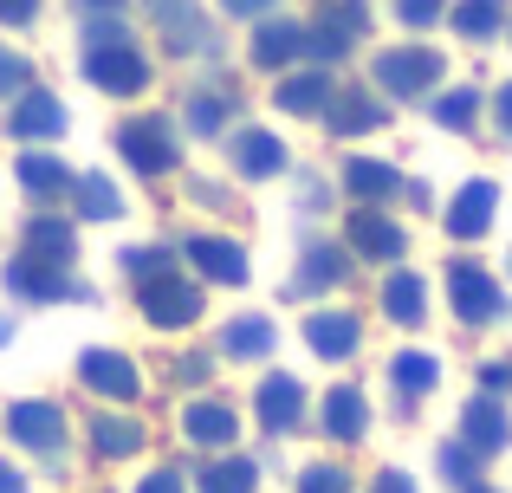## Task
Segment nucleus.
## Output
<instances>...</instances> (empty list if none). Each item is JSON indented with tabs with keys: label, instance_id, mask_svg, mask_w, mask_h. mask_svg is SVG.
Instances as JSON below:
<instances>
[{
	"label": "nucleus",
	"instance_id": "34",
	"mask_svg": "<svg viewBox=\"0 0 512 493\" xmlns=\"http://www.w3.org/2000/svg\"><path fill=\"white\" fill-rule=\"evenodd\" d=\"M195 493H260V461L253 455H221L195 468Z\"/></svg>",
	"mask_w": 512,
	"mask_h": 493
},
{
	"label": "nucleus",
	"instance_id": "49",
	"mask_svg": "<svg viewBox=\"0 0 512 493\" xmlns=\"http://www.w3.org/2000/svg\"><path fill=\"white\" fill-rule=\"evenodd\" d=\"M493 130H500V137H512V78L493 91Z\"/></svg>",
	"mask_w": 512,
	"mask_h": 493
},
{
	"label": "nucleus",
	"instance_id": "24",
	"mask_svg": "<svg viewBox=\"0 0 512 493\" xmlns=\"http://www.w3.org/2000/svg\"><path fill=\"white\" fill-rule=\"evenodd\" d=\"M435 383H441V357L435 351L409 344V351L389 357V396H396V416H415V403L435 396Z\"/></svg>",
	"mask_w": 512,
	"mask_h": 493
},
{
	"label": "nucleus",
	"instance_id": "12",
	"mask_svg": "<svg viewBox=\"0 0 512 493\" xmlns=\"http://www.w3.org/2000/svg\"><path fill=\"white\" fill-rule=\"evenodd\" d=\"M350 279V253L344 241H325V234H305L299 241V260H292V279H286V299H325Z\"/></svg>",
	"mask_w": 512,
	"mask_h": 493
},
{
	"label": "nucleus",
	"instance_id": "6",
	"mask_svg": "<svg viewBox=\"0 0 512 493\" xmlns=\"http://www.w3.org/2000/svg\"><path fill=\"white\" fill-rule=\"evenodd\" d=\"M143 13H150V26L163 33L175 59H221V33L201 13V0H143Z\"/></svg>",
	"mask_w": 512,
	"mask_h": 493
},
{
	"label": "nucleus",
	"instance_id": "21",
	"mask_svg": "<svg viewBox=\"0 0 512 493\" xmlns=\"http://www.w3.org/2000/svg\"><path fill=\"white\" fill-rule=\"evenodd\" d=\"M312 26V65H338L350 59V46H363V33H370V7H318Z\"/></svg>",
	"mask_w": 512,
	"mask_h": 493
},
{
	"label": "nucleus",
	"instance_id": "53",
	"mask_svg": "<svg viewBox=\"0 0 512 493\" xmlns=\"http://www.w3.org/2000/svg\"><path fill=\"white\" fill-rule=\"evenodd\" d=\"M402 195H409V208H435V195H428V182H409Z\"/></svg>",
	"mask_w": 512,
	"mask_h": 493
},
{
	"label": "nucleus",
	"instance_id": "23",
	"mask_svg": "<svg viewBox=\"0 0 512 493\" xmlns=\"http://www.w3.org/2000/svg\"><path fill=\"white\" fill-rule=\"evenodd\" d=\"M461 442L474 448L480 461H493V455H506V442H512V409L500 403V396H467L461 403Z\"/></svg>",
	"mask_w": 512,
	"mask_h": 493
},
{
	"label": "nucleus",
	"instance_id": "26",
	"mask_svg": "<svg viewBox=\"0 0 512 493\" xmlns=\"http://www.w3.org/2000/svg\"><path fill=\"white\" fill-rule=\"evenodd\" d=\"M182 435H188V448H234V435H240V409L227 403V396H188V409H182Z\"/></svg>",
	"mask_w": 512,
	"mask_h": 493
},
{
	"label": "nucleus",
	"instance_id": "1",
	"mask_svg": "<svg viewBox=\"0 0 512 493\" xmlns=\"http://www.w3.org/2000/svg\"><path fill=\"white\" fill-rule=\"evenodd\" d=\"M78 78L104 98H143L150 91V52L137 33L124 39H98V46H78Z\"/></svg>",
	"mask_w": 512,
	"mask_h": 493
},
{
	"label": "nucleus",
	"instance_id": "42",
	"mask_svg": "<svg viewBox=\"0 0 512 493\" xmlns=\"http://www.w3.org/2000/svg\"><path fill=\"white\" fill-rule=\"evenodd\" d=\"M33 85V59L13 46H0V98H20V91Z\"/></svg>",
	"mask_w": 512,
	"mask_h": 493
},
{
	"label": "nucleus",
	"instance_id": "29",
	"mask_svg": "<svg viewBox=\"0 0 512 493\" xmlns=\"http://www.w3.org/2000/svg\"><path fill=\"white\" fill-rule=\"evenodd\" d=\"M20 253L52 260V266H78V228L59 215V208H33L26 228H20Z\"/></svg>",
	"mask_w": 512,
	"mask_h": 493
},
{
	"label": "nucleus",
	"instance_id": "52",
	"mask_svg": "<svg viewBox=\"0 0 512 493\" xmlns=\"http://www.w3.org/2000/svg\"><path fill=\"white\" fill-rule=\"evenodd\" d=\"M78 13H85V20L91 13H124V0H78Z\"/></svg>",
	"mask_w": 512,
	"mask_h": 493
},
{
	"label": "nucleus",
	"instance_id": "19",
	"mask_svg": "<svg viewBox=\"0 0 512 493\" xmlns=\"http://www.w3.org/2000/svg\"><path fill=\"white\" fill-rule=\"evenodd\" d=\"M143 442H150V422L143 416H130V409H91V422H85L91 461H130V455H143Z\"/></svg>",
	"mask_w": 512,
	"mask_h": 493
},
{
	"label": "nucleus",
	"instance_id": "43",
	"mask_svg": "<svg viewBox=\"0 0 512 493\" xmlns=\"http://www.w3.org/2000/svg\"><path fill=\"white\" fill-rule=\"evenodd\" d=\"M396 20L409 26V33H422V26L448 20V0H396Z\"/></svg>",
	"mask_w": 512,
	"mask_h": 493
},
{
	"label": "nucleus",
	"instance_id": "32",
	"mask_svg": "<svg viewBox=\"0 0 512 493\" xmlns=\"http://www.w3.org/2000/svg\"><path fill=\"white\" fill-rule=\"evenodd\" d=\"M383 318H389V325H402V331H415L428 318V279L415 273V266H402V273L383 279Z\"/></svg>",
	"mask_w": 512,
	"mask_h": 493
},
{
	"label": "nucleus",
	"instance_id": "30",
	"mask_svg": "<svg viewBox=\"0 0 512 493\" xmlns=\"http://www.w3.org/2000/svg\"><path fill=\"white\" fill-rule=\"evenodd\" d=\"M331 91H338V85H331L325 65H292V72H279L273 104H279V117H325Z\"/></svg>",
	"mask_w": 512,
	"mask_h": 493
},
{
	"label": "nucleus",
	"instance_id": "27",
	"mask_svg": "<svg viewBox=\"0 0 512 493\" xmlns=\"http://www.w3.org/2000/svg\"><path fill=\"white\" fill-rule=\"evenodd\" d=\"M305 344H312L318 364H344V357H357V344H363L357 312H350V305H325V312H312V318H305Z\"/></svg>",
	"mask_w": 512,
	"mask_h": 493
},
{
	"label": "nucleus",
	"instance_id": "55",
	"mask_svg": "<svg viewBox=\"0 0 512 493\" xmlns=\"http://www.w3.org/2000/svg\"><path fill=\"white\" fill-rule=\"evenodd\" d=\"M325 7H370V0H325Z\"/></svg>",
	"mask_w": 512,
	"mask_h": 493
},
{
	"label": "nucleus",
	"instance_id": "31",
	"mask_svg": "<svg viewBox=\"0 0 512 493\" xmlns=\"http://www.w3.org/2000/svg\"><path fill=\"white\" fill-rule=\"evenodd\" d=\"M240 117V98L227 85H188L182 91V124L195 130V137H227Z\"/></svg>",
	"mask_w": 512,
	"mask_h": 493
},
{
	"label": "nucleus",
	"instance_id": "7",
	"mask_svg": "<svg viewBox=\"0 0 512 493\" xmlns=\"http://www.w3.org/2000/svg\"><path fill=\"white\" fill-rule=\"evenodd\" d=\"M448 305H454V318H461V325H474V331L500 325V318L512 312V305H506V286L480 260H448Z\"/></svg>",
	"mask_w": 512,
	"mask_h": 493
},
{
	"label": "nucleus",
	"instance_id": "4",
	"mask_svg": "<svg viewBox=\"0 0 512 493\" xmlns=\"http://www.w3.org/2000/svg\"><path fill=\"white\" fill-rule=\"evenodd\" d=\"M0 279L20 305H98V286L78 266H52V260H33V253H13Z\"/></svg>",
	"mask_w": 512,
	"mask_h": 493
},
{
	"label": "nucleus",
	"instance_id": "28",
	"mask_svg": "<svg viewBox=\"0 0 512 493\" xmlns=\"http://www.w3.org/2000/svg\"><path fill=\"white\" fill-rule=\"evenodd\" d=\"M318 429H325V442L357 448L363 435H370V396H363L357 383H338V390H325V403H318Z\"/></svg>",
	"mask_w": 512,
	"mask_h": 493
},
{
	"label": "nucleus",
	"instance_id": "51",
	"mask_svg": "<svg viewBox=\"0 0 512 493\" xmlns=\"http://www.w3.org/2000/svg\"><path fill=\"white\" fill-rule=\"evenodd\" d=\"M0 493H26V474L13 461H0Z\"/></svg>",
	"mask_w": 512,
	"mask_h": 493
},
{
	"label": "nucleus",
	"instance_id": "14",
	"mask_svg": "<svg viewBox=\"0 0 512 493\" xmlns=\"http://www.w3.org/2000/svg\"><path fill=\"white\" fill-rule=\"evenodd\" d=\"M305 409H312V390H305L292 370H266L260 390H253V422H260L266 435H299Z\"/></svg>",
	"mask_w": 512,
	"mask_h": 493
},
{
	"label": "nucleus",
	"instance_id": "3",
	"mask_svg": "<svg viewBox=\"0 0 512 493\" xmlns=\"http://www.w3.org/2000/svg\"><path fill=\"white\" fill-rule=\"evenodd\" d=\"M111 143H117V156H124V169L130 176H143V182H163L182 169V137H175V124L163 111H143V117H124V124L111 130Z\"/></svg>",
	"mask_w": 512,
	"mask_h": 493
},
{
	"label": "nucleus",
	"instance_id": "56",
	"mask_svg": "<svg viewBox=\"0 0 512 493\" xmlns=\"http://www.w3.org/2000/svg\"><path fill=\"white\" fill-rule=\"evenodd\" d=\"M474 493H506V487H487V481H480V487H474Z\"/></svg>",
	"mask_w": 512,
	"mask_h": 493
},
{
	"label": "nucleus",
	"instance_id": "15",
	"mask_svg": "<svg viewBox=\"0 0 512 493\" xmlns=\"http://www.w3.org/2000/svg\"><path fill=\"white\" fill-rule=\"evenodd\" d=\"M65 104H59V91H46V85H26L20 98H13V111H7V137H20L26 150H46V143H59L65 137Z\"/></svg>",
	"mask_w": 512,
	"mask_h": 493
},
{
	"label": "nucleus",
	"instance_id": "9",
	"mask_svg": "<svg viewBox=\"0 0 512 493\" xmlns=\"http://www.w3.org/2000/svg\"><path fill=\"white\" fill-rule=\"evenodd\" d=\"M137 312H143V325H156V331H188L208 312V299H201V279L163 273V279H150V286H137Z\"/></svg>",
	"mask_w": 512,
	"mask_h": 493
},
{
	"label": "nucleus",
	"instance_id": "25",
	"mask_svg": "<svg viewBox=\"0 0 512 493\" xmlns=\"http://www.w3.org/2000/svg\"><path fill=\"white\" fill-rule=\"evenodd\" d=\"M344 195L357 208H383V202H402V189H409V176H402L396 163H383V156H350L344 163Z\"/></svg>",
	"mask_w": 512,
	"mask_h": 493
},
{
	"label": "nucleus",
	"instance_id": "41",
	"mask_svg": "<svg viewBox=\"0 0 512 493\" xmlns=\"http://www.w3.org/2000/svg\"><path fill=\"white\" fill-rule=\"evenodd\" d=\"M292 208H299L305 221H318L331 208V182L318 176V169H299V195H292Z\"/></svg>",
	"mask_w": 512,
	"mask_h": 493
},
{
	"label": "nucleus",
	"instance_id": "10",
	"mask_svg": "<svg viewBox=\"0 0 512 493\" xmlns=\"http://www.w3.org/2000/svg\"><path fill=\"white\" fill-rule=\"evenodd\" d=\"M247 59L260 65V72H292V65H312V26L292 20V13H266V20H253Z\"/></svg>",
	"mask_w": 512,
	"mask_h": 493
},
{
	"label": "nucleus",
	"instance_id": "39",
	"mask_svg": "<svg viewBox=\"0 0 512 493\" xmlns=\"http://www.w3.org/2000/svg\"><path fill=\"white\" fill-rule=\"evenodd\" d=\"M292 493H357V481H350L344 461H312V468H299Z\"/></svg>",
	"mask_w": 512,
	"mask_h": 493
},
{
	"label": "nucleus",
	"instance_id": "37",
	"mask_svg": "<svg viewBox=\"0 0 512 493\" xmlns=\"http://www.w3.org/2000/svg\"><path fill=\"white\" fill-rule=\"evenodd\" d=\"M480 111H487V98H480L474 85H454V91H435V98H428L435 130H454V137H467V130L480 124Z\"/></svg>",
	"mask_w": 512,
	"mask_h": 493
},
{
	"label": "nucleus",
	"instance_id": "8",
	"mask_svg": "<svg viewBox=\"0 0 512 493\" xmlns=\"http://www.w3.org/2000/svg\"><path fill=\"white\" fill-rule=\"evenodd\" d=\"M175 260H182L188 279H201V286H247L253 279V260L234 234H188V241L175 247Z\"/></svg>",
	"mask_w": 512,
	"mask_h": 493
},
{
	"label": "nucleus",
	"instance_id": "38",
	"mask_svg": "<svg viewBox=\"0 0 512 493\" xmlns=\"http://www.w3.org/2000/svg\"><path fill=\"white\" fill-rule=\"evenodd\" d=\"M435 474H441V481H448L454 493H474L480 481H487V461H480L474 448L461 442V435H448V442L435 448Z\"/></svg>",
	"mask_w": 512,
	"mask_h": 493
},
{
	"label": "nucleus",
	"instance_id": "44",
	"mask_svg": "<svg viewBox=\"0 0 512 493\" xmlns=\"http://www.w3.org/2000/svg\"><path fill=\"white\" fill-rule=\"evenodd\" d=\"M188 202H201V208H214V215H234V195L221 189V182H208V176H188Z\"/></svg>",
	"mask_w": 512,
	"mask_h": 493
},
{
	"label": "nucleus",
	"instance_id": "40",
	"mask_svg": "<svg viewBox=\"0 0 512 493\" xmlns=\"http://www.w3.org/2000/svg\"><path fill=\"white\" fill-rule=\"evenodd\" d=\"M214 364H221L214 351H175V364H169V383H175V390H208Z\"/></svg>",
	"mask_w": 512,
	"mask_h": 493
},
{
	"label": "nucleus",
	"instance_id": "22",
	"mask_svg": "<svg viewBox=\"0 0 512 493\" xmlns=\"http://www.w3.org/2000/svg\"><path fill=\"white\" fill-rule=\"evenodd\" d=\"M273 351H279V325L266 312H234L221 325V338H214V357H221V364H266Z\"/></svg>",
	"mask_w": 512,
	"mask_h": 493
},
{
	"label": "nucleus",
	"instance_id": "45",
	"mask_svg": "<svg viewBox=\"0 0 512 493\" xmlns=\"http://www.w3.org/2000/svg\"><path fill=\"white\" fill-rule=\"evenodd\" d=\"M480 396H512V357H487V364H480Z\"/></svg>",
	"mask_w": 512,
	"mask_h": 493
},
{
	"label": "nucleus",
	"instance_id": "2",
	"mask_svg": "<svg viewBox=\"0 0 512 493\" xmlns=\"http://www.w3.org/2000/svg\"><path fill=\"white\" fill-rule=\"evenodd\" d=\"M448 78V59L435 46H383L370 65V91L376 98H402V104H428Z\"/></svg>",
	"mask_w": 512,
	"mask_h": 493
},
{
	"label": "nucleus",
	"instance_id": "47",
	"mask_svg": "<svg viewBox=\"0 0 512 493\" xmlns=\"http://www.w3.org/2000/svg\"><path fill=\"white\" fill-rule=\"evenodd\" d=\"M227 20H266V13H279V0H221Z\"/></svg>",
	"mask_w": 512,
	"mask_h": 493
},
{
	"label": "nucleus",
	"instance_id": "57",
	"mask_svg": "<svg viewBox=\"0 0 512 493\" xmlns=\"http://www.w3.org/2000/svg\"><path fill=\"white\" fill-rule=\"evenodd\" d=\"M506 279H512V247H506Z\"/></svg>",
	"mask_w": 512,
	"mask_h": 493
},
{
	"label": "nucleus",
	"instance_id": "17",
	"mask_svg": "<svg viewBox=\"0 0 512 493\" xmlns=\"http://www.w3.org/2000/svg\"><path fill=\"white\" fill-rule=\"evenodd\" d=\"M318 124L331 130L338 143H357V137H376V130L389 124V104L376 98L370 85H338L331 91V104H325V117Z\"/></svg>",
	"mask_w": 512,
	"mask_h": 493
},
{
	"label": "nucleus",
	"instance_id": "16",
	"mask_svg": "<svg viewBox=\"0 0 512 493\" xmlns=\"http://www.w3.org/2000/svg\"><path fill=\"white\" fill-rule=\"evenodd\" d=\"M227 169H234L240 182H273V176L292 169V156H286V143H279L273 130L234 124V130H227Z\"/></svg>",
	"mask_w": 512,
	"mask_h": 493
},
{
	"label": "nucleus",
	"instance_id": "18",
	"mask_svg": "<svg viewBox=\"0 0 512 493\" xmlns=\"http://www.w3.org/2000/svg\"><path fill=\"white\" fill-rule=\"evenodd\" d=\"M493 215H500V189H493L487 176H467L461 189H454V202L441 208V228H448V241H487Z\"/></svg>",
	"mask_w": 512,
	"mask_h": 493
},
{
	"label": "nucleus",
	"instance_id": "20",
	"mask_svg": "<svg viewBox=\"0 0 512 493\" xmlns=\"http://www.w3.org/2000/svg\"><path fill=\"white\" fill-rule=\"evenodd\" d=\"M13 182H20V195L33 208H59V202H72V169H65V156L59 150H20V163H13Z\"/></svg>",
	"mask_w": 512,
	"mask_h": 493
},
{
	"label": "nucleus",
	"instance_id": "35",
	"mask_svg": "<svg viewBox=\"0 0 512 493\" xmlns=\"http://www.w3.org/2000/svg\"><path fill=\"white\" fill-rule=\"evenodd\" d=\"M448 26L467 39V46H487V39L506 33V0H454Z\"/></svg>",
	"mask_w": 512,
	"mask_h": 493
},
{
	"label": "nucleus",
	"instance_id": "11",
	"mask_svg": "<svg viewBox=\"0 0 512 493\" xmlns=\"http://www.w3.org/2000/svg\"><path fill=\"white\" fill-rule=\"evenodd\" d=\"M78 383H85L91 396H104V403H117V409H130L143 396L137 357H124L117 344H85V351H78Z\"/></svg>",
	"mask_w": 512,
	"mask_h": 493
},
{
	"label": "nucleus",
	"instance_id": "36",
	"mask_svg": "<svg viewBox=\"0 0 512 493\" xmlns=\"http://www.w3.org/2000/svg\"><path fill=\"white\" fill-rule=\"evenodd\" d=\"M175 266H182V260H175L169 241H130L124 253H117V273L130 279V292L150 286V279H163V273H175Z\"/></svg>",
	"mask_w": 512,
	"mask_h": 493
},
{
	"label": "nucleus",
	"instance_id": "54",
	"mask_svg": "<svg viewBox=\"0 0 512 493\" xmlns=\"http://www.w3.org/2000/svg\"><path fill=\"white\" fill-rule=\"evenodd\" d=\"M7 344H13V318L0 312V351H7Z\"/></svg>",
	"mask_w": 512,
	"mask_h": 493
},
{
	"label": "nucleus",
	"instance_id": "13",
	"mask_svg": "<svg viewBox=\"0 0 512 493\" xmlns=\"http://www.w3.org/2000/svg\"><path fill=\"white\" fill-rule=\"evenodd\" d=\"M344 253L350 260H370V266H396L409 253V228L383 208H350L344 215Z\"/></svg>",
	"mask_w": 512,
	"mask_h": 493
},
{
	"label": "nucleus",
	"instance_id": "50",
	"mask_svg": "<svg viewBox=\"0 0 512 493\" xmlns=\"http://www.w3.org/2000/svg\"><path fill=\"white\" fill-rule=\"evenodd\" d=\"M370 493H422V487H415V481H409L402 468H383V474L370 481Z\"/></svg>",
	"mask_w": 512,
	"mask_h": 493
},
{
	"label": "nucleus",
	"instance_id": "48",
	"mask_svg": "<svg viewBox=\"0 0 512 493\" xmlns=\"http://www.w3.org/2000/svg\"><path fill=\"white\" fill-rule=\"evenodd\" d=\"M39 20V0H0V26H33Z\"/></svg>",
	"mask_w": 512,
	"mask_h": 493
},
{
	"label": "nucleus",
	"instance_id": "33",
	"mask_svg": "<svg viewBox=\"0 0 512 493\" xmlns=\"http://www.w3.org/2000/svg\"><path fill=\"white\" fill-rule=\"evenodd\" d=\"M72 208L78 221H91V228H104V221H124V189H117L111 176H98V169H85V176L72 182Z\"/></svg>",
	"mask_w": 512,
	"mask_h": 493
},
{
	"label": "nucleus",
	"instance_id": "5",
	"mask_svg": "<svg viewBox=\"0 0 512 493\" xmlns=\"http://www.w3.org/2000/svg\"><path fill=\"white\" fill-rule=\"evenodd\" d=\"M7 435H13V448H26V455L46 461V468H59L65 448H72V422H65V409L52 403V396H20V403H7Z\"/></svg>",
	"mask_w": 512,
	"mask_h": 493
},
{
	"label": "nucleus",
	"instance_id": "46",
	"mask_svg": "<svg viewBox=\"0 0 512 493\" xmlns=\"http://www.w3.org/2000/svg\"><path fill=\"white\" fill-rule=\"evenodd\" d=\"M137 493H188V481H182V468H150L137 481Z\"/></svg>",
	"mask_w": 512,
	"mask_h": 493
}]
</instances>
